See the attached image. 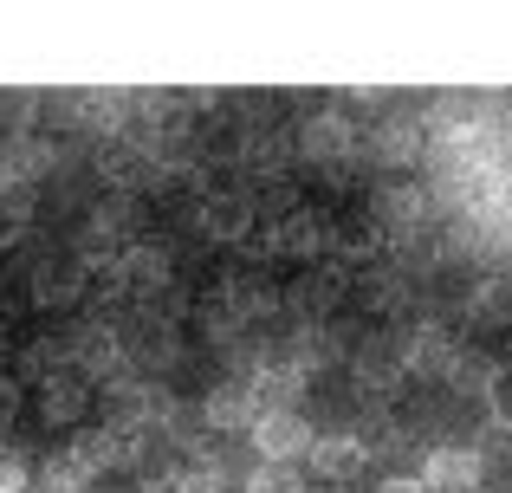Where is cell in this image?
Returning a JSON list of instances; mask_svg holds the SVG:
<instances>
[{
  "instance_id": "6da1fadb",
  "label": "cell",
  "mask_w": 512,
  "mask_h": 493,
  "mask_svg": "<svg viewBox=\"0 0 512 493\" xmlns=\"http://www.w3.org/2000/svg\"><path fill=\"white\" fill-rule=\"evenodd\" d=\"M253 448H260L266 468H292V461L312 448V429H305L299 409H260V422H253Z\"/></svg>"
},
{
  "instance_id": "7a4b0ae2",
  "label": "cell",
  "mask_w": 512,
  "mask_h": 493,
  "mask_svg": "<svg viewBox=\"0 0 512 493\" xmlns=\"http://www.w3.org/2000/svg\"><path fill=\"white\" fill-rule=\"evenodd\" d=\"M201 416H208V429L240 435V429L260 422V396H253V383H214V390L201 396Z\"/></svg>"
},
{
  "instance_id": "3957f363",
  "label": "cell",
  "mask_w": 512,
  "mask_h": 493,
  "mask_svg": "<svg viewBox=\"0 0 512 493\" xmlns=\"http://www.w3.org/2000/svg\"><path fill=\"white\" fill-rule=\"evenodd\" d=\"M415 481H422L428 493H474L480 487V455L474 448H435Z\"/></svg>"
},
{
  "instance_id": "277c9868",
  "label": "cell",
  "mask_w": 512,
  "mask_h": 493,
  "mask_svg": "<svg viewBox=\"0 0 512 493\" xmlns=\"http://www.w3.org/2000/svg\"><path fill=\"white\" fill-rule=\"evenodd\" d=\"M305 461H312L318 481H350V474L370 461V442H357V435H312Z\"/></svg>"
},
{
  "instance_id": "5b68a950",
  "label": "cell",
  "mask_w": 512,
  "mask_h": 493,
  "mask_svg": "<svg viewBox=\"0 0 512 493\" xmlns=\"http://www.w3.org/2000/svg\"><path fill=\"white\" fill-rule=\"evenodd\" d=\"M163 279H169V253H156V247H130L124 260L111 266V286L117 292H137V299L163 292Z\"/></svg>"
},
{
  "instance_id": "8992f818",
  "label": "cell",
  "mask_w": 512,
  "mask_h": 493,
  "mask_svg": "<svg viewBox=\"0 0 512 493\" xmlns=\"http://www.w3.org/2000/svg\"><path fill=\"white\" fill-rule=\"evenodd\" d=\"M104 409H111V429H143L150 416L169 409V396H156L150 383H111V390H104Z\"/></svg>"
},
{
  "instance_id": "52a82bcc",
  "label": "cell",
  "mask_w": 512,
  "mask_h": 493,
  "mask_svg": "<svg viewBox=\"0 0 512 493\" xmlns=\"http://www.w3.org/2000/svg\"><path fill=\"white\" fill-rule=\"evenodd\" d=\"M325 247H331V221L318 215H286L273 228V253H292V260H318Z\"/></svg>"
},
{
  "instance_id": "ba28073f",
  "label": "cell",
  "mask_w": 512,
  "mask_h": 493,
  "mask_svg": "<svg viewBox=\"0 0 512 493\" xmlns=\"http://www.w3.org/2000/svg\"><path fill=\"white\" fill-rule=\"evenodd\" d=\"M299 150L305 156H350V150H357V130H350L344 111H318L312 124L299 130Z\"/></svg>"
},
{
  "instance_id": "9c48e42d",
  "label": "cell",
  "mask_w": 512,
  "mask_h": 493,
  "mask_svg": "<svg viewBox=\"0 0 512 493\" xmlns=\"http://www.w3.org/2000/svg\"><path fill=\"white\" fill-rule=\"evenodd\" d=\"M0 163H7V182H20V189H33V182L46 176L52 163H59V156H52V143H39L33 130H26V137H13L7 150H0Z\"/></svg>"
},
{
  "instance_id": "30bf717a",
  "label": "cell",
  "mask_w": 512,
  "mask_h": 493,
  "mask_svg": "<svg viewBox=\"0 0 512 493\" xmlns=\"http://www.w3.org/2000/svg\"><path fill=\"white\" fill-rule=\"evenodd\" d=\"M441 377H448V390L487 396V403H493V390H500V364H493V357H480V351H454V364L441 370Z\"/></svg>"
},
{
  "instance_id": "8fae6325",
  "label": "cell",
  "mask_w": 512,
  "mask_h": 493,
  "mask_svg": "<svg viewBox=\"0 0 512 493\" xmlns=\"http://www.w3.org/2000/svg\"><path fill=\"white\" fill-rule=\"evenodd\" d=\"M85 377L78 370H59V377H46L39 383V416L46 422H78V409H85Z\"/></svg>"
},
{
  "instance_id": "7c38bea8",
  "label": "cell",
  "mask_w": 512,
  "mask_h": 493,
  "mask_svg": "<svg viewBox=\"0 0 512 493\" xmlns=\"http://www.w3.org/2000/svg\"><path fill=\"white\" fill-rule=\"evenodd\" d=\"M247 228H253V202L247 195H214V202L201 208V234H208V241H240Z\"/></svg>"
},
{
  "instance_id": "4fadbf2b",
  "label": "cell",
  "mask_w": 512,
  "mask_h": 493,
  "mask_svg": "<svg viewBox=\"0 0 512 493\" xmlns=\"http://www.w3.org/2000/svg\"><path fill=\"white\" fill-rule=\"evenodd\" d=\"M402 364H409V370H448V364H454V344H448V331H441V325H422V331H409V344H402Z\"/></svg>"
},
{
  "instance_id": "5bb4252c",
  "label": "cell",
  "mask_w": 512,
  "mask_h": 493,
  "mask_svg": "<svg viewBox=\"0 0 512 493\" xmlns=\"http://www.w3.org/2000/svg\"><path fill=\"white\" fill-rule=\"evenodd\" d=\"M78 299V266H59V260H46V266H33V305H72Z\"/></svg>"
},
{
  "instance_id": "9a60e30c",
  "label": "cell",
  "mask_w": 512,
  "mask_h": 493,
  "mask_svg": "<svg viewBox=\"0 0 512 493\" xmlns=\"http://www.w3.org/2000/svg\"><path fill=\"white\" fill-rule=\"evenodd\" d=\"M305 390V364H260V377H253V396H273L279 409H292V396Z\"/></svg>"
},
{
  "instance_id": "2e32d148",
  "label": "cell",
  "mask_w": 512,
  "mask_h": 493,
  "mask_svg": "<svg viewBox=\"0 0 512 493\" xmlns=\"http://www.w3.org/2000/svg\"><path fill=\"white\" fill-rule=\"evenodd\" d=\"M39 474H46V487H52V493H85L91 481H98V474H91L85 461L72 455V448H59V455H52V461H46Z\"/></svg>"
},
{
  "instance_id": "e0dca14e",
  "label": "cell",
  "mask_w": 512,
  "mask_h": 493,
  "mask_svg": "<svg viewBox=\"0 0 512 493\" xmlns=\"http://www.w3.org/2000/svg\"><path fill=\"white\" fill-rule=\"evenodd\" d=\"M72 351H78V364H85L91 377H104V370H111L117 357H124V344H117V338H104V331H78V344H72Z\"/></svg>"
},
{
  "instance_id": "ac0fdd59",
  "label": "cell",
  "mask_w": 512,
  "mask_h": 493,
  "mask_svg": "<svg viewBox=\"0 0 512 493\" xmlns=\"http://www.w3.org/2000/svg\"><path fill=\"white\" fill-rule=\"evenodd\" d=\"M26 215H33V189H20V182H13V195L0 189V241H20Z\"/></svg>"
},
{
  "instance_id": "d6986e66",
  "label": "cell",
  "mask_w": 512,
  "mask_h": 493,
  "mask_svg": "<svg viewBox=\"0 0 512 493\" xmlns=\"http://www.w3.org/2000/svg\"><path fill=\"white\" fill-rule=\"evenodd\" d=\"M240 493H305V474L299 468H266V461H260Z\"/></svg>"
},
{
  "instance_id": "ffe728a7",
  "label": "cell",
  "mask_w": 512,
  "mask_h": 493,
  "mask_svg": "<svg viewBox=\"0 0 512 493\" xmlns=\"http://www.w3.org/2000/svg\"><path fill=\"white\" fill-rule=\"evenodd\" d=\"M33 111H39V91H0V124H7L13 137L33 130Z\"/></svg>"
},
{
  "instance_id": "44dd1931",
  "label": "cell",
  "mask_w": 512,
  "mask_h": 493,
  "mask_svg": "<svg viewBox=\"0 0 512 493\" xmlns=\"http://www.w3.org/2000/svg\"><path fill=\"white\" fill-rule=\"evenodd\" d=\"M78 111L91 117V130H117V124H124V98H117V91H85Z\"/></svg>"
},
{
  "instance_id": "7402d4cb",
  "label": "cell",
  "mask_w": 512,
  "mask_h": 493,
  "mask_svg": "<svg viewBox=\"0 0 512 493\" xmlns=\"http://www.w3.org/2000/svg\"><path fill=\"white\" fill-rule=\"evenodd\" d=\"M422 189H409V182H396V189H383V215L389 221H402V228H409V221H422Z\"/></svg>"
},
{
  "instance_id": "603a6c76",
  "label": "cell",
  "mask_w": 512,
  "mask_h": 493,
  "mask_svg": "<svg viewBox=\"0 0 512 493\" xmlns=\"http://www.w3.org/2000/svg\"><path fill=\"white\" fill-rule=\"evenodd\" d=\"M383 156L389 163H415V156H422V124H389Z\"/></svg>"
},
{
  "instance_id": "cb8c5ba5",
  "label": "cell",
  "mask_w": 512,
  "mask_h": 493,
  "mask_svg": "<svg viewBox=\"0 0 512 493\" xmlns=\"http://www.w3.org/2000/svg\"><path fill=\"white\" fill-rule=\"evenodd\" d=\"M98 169H104V176H117V182H130V176H143V156L130 150V143H104Z\"/></svg>"
},
{
  "instance_id": "d4e9b609",
  "label": "cell",
  "mask_w": 512,
  "mask_h": 493,
  "mask_svg": "<svg viewBox=\"0 0 512 493\" xmlns=\"http://www.w3.org/2000/svg\"><path fill=\"white\" fill-rule=\"evenodd\" d=\"M338 299V286H331V279H299V292H292V305H299V312H325V305Z\"/></svg>"
},
{
  "instance_id": "484cf974",
  "label": "cell",
  "mask_w": 512,
  "mask_h": 493,
  "mask_svg": "<svg viewBox=\"0 0 512 493\" xmlns=\"http://www.w3.org/2000/svg\"><path fill=\"white\" fill-rule=\"evenodd\" d=\"M59 364H65V351H59V344H33V351H26V377H39V383H46V377H59Z\"/></svg>"
},
{
  "instance_id": "4316f807",
  "label": "cell",
  "mask_w": 512,
  "mask_h": 493,
  "mask_svg": "<svg viewBox=\"0 0 512 493\" xmlns=\"http://www.w3.org/2000/svg\"><path fill=\"white\" fill-rule=\"evenodd\" d=\"M26 481H33V468L13 448H0V493H26Z\"/></svg>"
},
{
  "instance_id": "83f0119b",
  "label": "cell",
  "mask_w": 512,
  "mask_h": 493,
  "mask_svg": "<svg viewBox=\"0 0 512 493\" xmlns=\"http://www.w3.org/2000/svg\"><path fill=\"white\" fill-rule=\"evenodd\" d=\"M331 247H344V253H376V247H383V228H376V221L363 228V221H357V228H344V241H331Z\"/></svg>"
},
{
  "instance_id": "f1b7e54d",
  "label": "cell",
  "mask_w": 512,
  "mask_h": 493,
  "mask_svg": "<svg viewBox=\"0 0 512 493\" xmlns=\"http://www.w3.org/2000/svg\"><path fill=\"white\" fill-rule=\"evenodd\" d=\"M480 312H493V318L512 312V286L506 279H487V286H480Z\"/></svg>"
},
{
  "instance_id": "f546056e",
  "label": "cell",
  "mask_w": 512,
  "mask_h": 493,
  "mask_svg": "<svg viewBox=\"0 0 512 493\" xmlns=\"http://www.w3.org/2000/svg\"><path fill=\"white\" fill-rule=\"evenodd\" d=\"M493 422H500V429H512V383H500V390H493Z\"/></svg>"
},
{
  "instance_id": "4dcf8cb0",
  "label": "cell",
  "mask_w": 512,
  "mask_h": 493,
  "mask_svg": "<svg viewBox=\"0 0 512 493\" xmlns=\"http://www.w3.org/2000/svg\"><path fill=\"white\" fill-rule=\"evenodd\" d=\"M376 493H428L415 474H389V481H376Z\"/></svg>"
},
{
  "instance_id": "1f68e13d",
  "label": "cell",
  "mask_w": 512,
  "mask_h": 493,
  "mask_svg": "<svg viewBox=\"0 0 512 493\" xmlns=\"http://www.w3.org/2000/svg\"><path fill=\"white\" fill-rule=\"evenodd\" d=\"M344 98H350V104H383V91H376V85H350Z\"/></svg>"
},
{
  "instance_id": "d6a6232c",
  "label": "cell",
  "mask_w": 512,
  "mask_h": 493,
  "mask_svg": "<svg viewBox=\"0 0 512 493\" xmlns=\"http://www.w3.org/2000/svg\"><path fill=\"white\" fill-rule=\"evenodd\" d=\"M13 403H20V396H13V383H0V422L13 416Z\"/></svg>"
},
{
  "instance_id": "836d02e7",
  "label": "cell",
  "mask_w": 512,
  "mask_h": 493,
  "mask_svg": "<svg viewBox=\"0 0 512 493\" xmlns=\"http://www.w3.org/2000/svg\"><path fill=\"white\" fill-rule=\"evenodd\" d=\"M137 493H175V481H143Z\"/></svg>"
},
{
  "instance_id": "e575fe53",
  "label": "cell",
  "mask_w": 512,
  "mask_h": 493,
  "mask_svg": "<svg viewBox=\"0 0 512 493\" xmlns=\"http://www.w3.org/2000/svg\"><path fill=\"white\" fill-rule=\"evenodd\" d=\"M474 493H493V487H474Z\"/></svg>"
},
{
  "instance_id": "d590c367",
  "label": "cell",
  "mask_w": 512,
  "mask_h": 493,
  "mask_svg": "<svg viewBox=\"0 0 512 493\" xmlns=\"http://www.w3.org/2000/svg\"><path fill=\"white\" fill-rule=\"evenodd\" d=\"M506 286H512V279H506Z\"/></svg>"
}]
</instances>
